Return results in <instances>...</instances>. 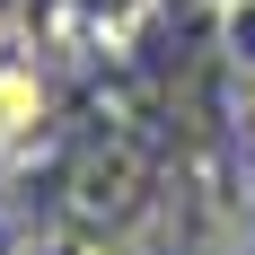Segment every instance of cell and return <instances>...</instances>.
I'll return each mask as SVG.
<instances>
[{
	"label": "cell",
	"mask_w": 255,
	"mask_h": 255,
	"mask_svg": "<svg viewBox=\"0 0 255 255\" xmlns=\"http://www.w3.org/2000/svg\"><path fill=\"white\" fill-rule=\"evenodd\" d=\"M79 9H106V18H132L141 0H79Z\"/></svg>",
	"instance_id": "obj_1"
}]
</instances>
